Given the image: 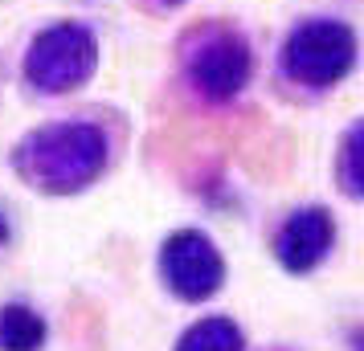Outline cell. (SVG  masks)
<instances>
[{
    "label": "cell",
    "mask_w": 364,
    "mask_h": 351,
    "mask_svg": "<svg viewBox=\"0 0 364 351\" xmlns=\"http://www.w3.org/2000/svg\"><path fill=\"white\" fill-rule=\"evenodd\" d=\"M107 164V139L90 123H58L29 135L17 151V172L41 192H78L99 180Z\"/></svg>",
    "instance_id": "6da1fadb"
},
{
    "label": "cell",
    "mask_w": 364,
    "mask_h": 351,
    "mask_svg": "<svg viewBox=\"0 0 364 351\" xmlns=\"http://www.w3.org/2000/svg\"><path fill=\"white\" fill-rule=\"evenodd\" d=\"M287 74L303 86H331L340 82L356 62V37L340 21H311L299 25L287 41Z\"/></svg>",
    "instance_id": "7a4b0ae2"
},
{
    "label": "cell",
    "mask_w": 364,
    "mask_h": 351,
    "mask_svg": "<svg viewBox=\"0 0 364 351\" xmlns=\"http://www.w3.org/2000/svg\"><path fill=\"white\" fill-rule=\"evenodd\" d=\"M95 66H99V45L78 25H58L50 33H41L33 41L29 57H25L29 82L37 90H50V94L82 86L95 74Z\"/></svg>",
    "instance_id": "3957f363"
},
{
    "label": "cell",
    "mask_w": 364,
    "mask_h": 351,
    "mask_svg": "<svg viewBox=\"0 0 364 351\" xmlns=\"http://www.w3.org/2000/svg\"><path fill=\"white\" fill-rule=\"evenodd\" d=\"M160 274H164L168 290L184 302H205L213 299L221 282H225V262L217 245L197 229H181L164 241L160 253Z\"/></svg>",
    "instance_id": "277c9868"
},
{
    "label": "cell",
    "mask_w": 364,
    "mask_h": 351,
    "mask_svg": "<svg viewBox=\"0 0 364 351\" xmlns=\"http://www.w3.org/2000/svg\"><path fill=\"white\" fill-rule=\"evenodd\" d=\"M188 74L193 82L209 94V99H233L250 78V50L237 33H209L200 41V50L188 57Z\"/></svg>",
    "instance_id": "5b68a950"
},
{
    "label": "cell",
    "mask_w": 364,
    "mask_h": 351,
    "mask_svg": "<svg viewBox=\"0 0 364 351\" xmlns=\"http://www.w3.org/2000/svg\"><path fill=\"white\" fill-rule=\"evenodd\" d=\"M331 237H336V225L323 208H303L295 217L282 225L279 241H274V250H279V262L291 274H307L315 269L331 250Z\"/></svg>",
    "instance_id": "8992f818"
},
{
    "label": "cell",
    "mask_w": 364,
    "mask_h": 351,
    "mask_svg": "<svg viewBox=\"0 0 364 351\" xmlns=\"http://www.w3.org/2000/svg\"><path fill=\"white\" fill-rule=\"evenodd\" d=\"M46 343V323L29 306H0V351H37Z\"/></svg>",
    "instance_id": "52a82bcc"
},
{
    "label": "cell",
    "mask_w": 364,
    "mask_h": 351,
    "mask_svg": "<svg viewBox=\"0 0 364 351\" xmlns=\"http://www.w3.org/2000/svg\"><path fill=\"white\" fill-rule=\"evenodd\" d=\"M176 351H242V331H237L233 318H221V315L200 318L181 335Z\"/></svg>",
    "instance_id": "ba28073f"
},
{
    "label": "cell",
    "mask_w": 364,
    "mask_h": 351,
    "mask_svg": "<svg viewBox=\"0 0 364 351\" xmlns=\"http://www.w3.org/2000/svg\"><path fill=\"white\" fill-rule=\"evenodd\" d=\"M356 160H360V131H352L344 139V192L348 196H360V172H356Z\"/></svg>",
    "instance_id": "9c48e42d"
},
{
    "label": "cell",
    "mask_w": 364,
    "mask_h": 351,
    "mask_svg": "<svg viewBox=\"0 0 364 351\" xmlns=\"http://www.w3.org/2000/svg\"><path fill=\"white\" fill-rule=\"evenodd\" d=\"M4 237H9V229H4V225H0V241H4Z\"/></svg>",
    "instance_id": "30bf717a"
}]
</instances>
